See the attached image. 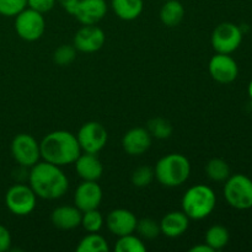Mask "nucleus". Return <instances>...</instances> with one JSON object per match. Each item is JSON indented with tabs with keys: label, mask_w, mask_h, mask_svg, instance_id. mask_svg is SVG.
Instances as JSON below:
<instances>
[{
	"label": "nucleus",
	"mask_w": 252,
	"mask_h": 252,
	"mask_svg": "<svg viewBox=\"0 0 252 252\" xmlns=\"http://www.w3.org/2000/svg\"><path fill=\"white\" fill-rule=\"evenodd\" d=\"M30 187L37 197L43 199H58L66 193L69 181L61 166L51 162H37L29 174Z\"/></svg>",
	"instance_id": "f257e3e1"
},
{
	"label": "nucleus",
	"mask_w": 252,
	"mask_h": 252,
	"mask_svg": "<svg viewBox=\"0 0 252 252\" xmlns=\"http://www.w3.org/2000/svg\"><path fill=\"white\" fill-rule=\"evenodd\" d=\"M39 150L44 161L57 166L74 164L81 154V148L76 135L68 130H56L48 133L39 143Z\"/></svg>",
	"instance_id": "f03ea898"
},
{
	"label": "nucleus",
	"mask_w": 252,
	"mask_h": 252,
	"mask_svg": "<svg viewBox=\"0 0 252 252\" xmlns=\"http://www.w3.org/2000/svg\"><path fill=\"white\" fill-rule=\"evenodd\" d=\"M158 181L165 187H179L191 174V164L186 157L177 153L167 154L157 162L154 170Z\"/></svg>",
	"instance_id": "7ed1b4c3"
},
{
	"label": "nucleus",
	"mask_w": 252,
	"mask_h": 252,
	"mask_svg": "<svg viewBox=\"0 0 252 252\" xmlns=\"http://www.w3.org/2000/svg\"><path fill=\"white\" fill-rule=\"evenodd\" d=\"M217 197L213 189L206 185H194L182 198V212L189 219L201 220L211 216L216 208Z\"/></svg>",
	"instance_id": "20e7f679"
},
{
	"label": "nucleus",
	"mask_w": 252,
	"mask_h": 252,
	"mask_svg": "<svg viewBox=\"0 0 252 252\" xmlns=\"http://www.w3.org/2000/svg\"><path fill=\"white\" fill-rule=\"evenodd\" d=\"M224 197L233 208H252V180L241 174L229 176L224 185Z\"/></svg>",
	"instance_id": "39448f33"
},
{
	"label": "nucleus",
	"mask_w": 252,
	"mask_h": 252,
	"mask_svg": "<svg viewBox=\"0 0 252 252\" xmlns=\"http://www.w3.org/2000/svg\"><path fill=\"white\" fill-rule=\"evenodd\" d=\"M15 30L17 34L25 41H37L41 38L46 30V21L41 12L32 9L22 10L16 15Z\"/></svg>",
	"instance_id": "423d86ee"
},
{
	"label": "nucleus",
	"mask_w": 252,
	"mask_h": 252,
	"mask_svg": "<svg viewBox=\"0 0 252 252\" xmlns=\"http://www.w3.org/2000/svg\"><path fill=\"white\" fill-rule=\"evenodd\" d=\"M243 32L233 22H223L214 29L212 33V46L217 53L230 54L240 47Z\"/></svg>",
	"instance_id": "0eeeda50"
},
{
	"label": "nucleus",
	"mask_w": 252,
	"mask_h": 252,
	"mask_svg": "<svg viewBox=\"0 0 252 252\" xmlns=\"http://www.w3.org/2000/svg\"><path fill=\"white\" fill-rule=\"evenodd\" d=\"M36 193L31 187L17 184L10 187L5 196L7 209L15 216H27L36 208Z\"/></svg>",
	"instance_id": "6e6552de"
},
{
	"label": "nucleus",
	"mask_w": 252,
	"mask_h": 252,
	"mask_svg": "<svg viewBox=\"0 0 252 252\" xmlns=\"http://www.w3.org/2000/svg\"><path fill=\"white\" fill-rule=\"evenodd\" d=\"M79 145L81 150L90 154H97L103 149L108 139V134L106 128L98 122H86L81 126L76 134Z\"/></svg>",
	"instance_id": "1a4fd4ad"
},
{
	"label": "nucleus",
	"mask_w": 252,
	"mask_h": 252,
	"mask_svg": "<svg viewBox=\"0 0 252 252\" xmlns=\"http://www.w3.org/2000/svg\"><path fill=\"white\" fill-rule=\"evenodd\" d=\"M11 154L17 164L24 167H32L41 158L39 143L26 133L17 134L11 143Z\"/></svg>",
	"instance_id": "9d476101"
},
{
	"label": "nucleus",
	"mask_w": 252,
	"mask_h": 252,
	"mask_svg": "<svg viewBox=\"0 0 252 252\" xmlns=\"http://www.w3.org/2000/svg\"><path fill=\"white\" fill-rule=\"evenodd\" d=\"M106 41L102 30L96 25H84L74 36V43L76 51L83 53H94L100 51Z\"/></svg>",
	"instance_id": "9b49d317"
},
{
	"label": "nucleus",
	"mask_w": 252,
	"mask_h": 252,
	"mask_svg": "<svg viewBox=\"0 0 252 252\" xmlns=\"http://www.w3.org/2000/svg\"><path fill=\"white\" fill-rule=\"evenodd\" d=\"M209 74L220 84H230L238 78L239 68L229 54L217 53L209 62Z\"/></svg>",
	"instance_id": "f8f14e48"
},
{
	"label": "nucleus",
	"mask_w": 252,
	"mask_h": 252,
	"mask_svg": "<svg viewBox=\"0 0 252 252\" xmlns=\"http://www.w3.org/2000/svg\"><path fill=\"white\" fill-rule=\"evenodd\" d=\"M102 201V189L97 181H83L74 194V203L81 212L97 209Z\"/></svg>",
	"instance_id": "ddd939ff"
},
{
	"label": "nucleus",
	"mask_w": 252,
	"mask_h": 252,
	"mask_svg": "<svg viewBox=\"0 0 252 252\" xmlns=\"http://www.w3.org/2000/svg\"><path fill=\"white\" fill-rule=\"evenodd\" d=\"M106 12L105 0H79L71 15L83 25H96L106 16Z\"/></svg>",
	"instance_id": "4468645a"
},
{
	"label": "nucleus",
	"mask_w": 252,
	"mask_h": 252,
	"mask_svg": "<svg viewBox=\"0 0 252 252\" xmlns=\"http://www.w3.org/2000/svg\"><path fill=\"white\" fill-rule=\"evenodd\" d=\"M137 223L138 219L135 218L134 214L128 209L123 208L113 209L108 213L107 219H106L108 230L118 238L134 233Z\"/></svg>",
	"instance_id": "2eb2a0df"
},
{
	"label": "nucleus",
	"mask_w": 252,
	"mask_h": 252,
	"mask_svg": "<svg viewBox=\"0 0 252 252\" xmlns=\"http://www.w3.org/2000/svg\"><path fill=\"white\" fill-rule=\"evenodd\" d=\"M152 145V135L145 128L137 127L128 130L122 139V147L132 157L143 155Z\"/></svg>",
	"instance_id": "dca6fc26"
},
{
	"label": "nucleus",
	"mask_w": 252,
	"mask_h": 252,
	"mask_svg": "<svg viewBox=\"0 0 252 252\" xmlns=\"http://www.w3.org/2000/svg\"><path fill=\"white\" fill-rule=\"evenodd\" d=\"M75 171L84 181H97L102 176L103 166L96 154L85 153L75 160Z\"/></svg>",
	"instance_id": "f3484780"
},
{
	"label": "nucleus",
	"mask_w": 252,
	"mask_h": 252,
	"mask_svg": "<svg viewBox=\"0 0 252 252\" xmlns=\"http://www.w3.org/2000/svg\"><path fill=\"white\" fill-rule=\"evenodd\" d=\"M83 212L76 207L61 206L51 214V220L56 228L61 230H71L80 225Z\"/></svg>",
	"instance_id": "a211bd4d"
},
{
	"label": "nucleus",
	"mask_w": 252,
	"mask_h": 252,
	"mask_svg": "<svg viewBox=\"0 0 252 252\" xmlns=\"http://www.w3.org/2000/svg\"><path fill=\"white\" fill-rule=\"evenodd\" d=\"M189 225V218L184 212H170L160 221V230L167 238L184 235Z\"/></svg>",
	"instance_id": "6ab92c4d"
},
{
	"label": "nucleus",
	"mask_w": 252,
	"mask_h": 252,
	"mask_svg": "<svg viewBox=\"0 0 252 252\" xmlns=\"http://www.w3.org/2000/svg\"><path fill=\"white\" fill-rule=\"evenodd\" d=\"M115 14L125 21H132L140 16L144 7L143 0H111Z\"/></svg>",
	"instance_id": "aec40b11"
},
{
	"label": "nucleus",
	"mask_w": 252,
	"mask_h": 252,
	"mask_svg": "<svg viewBox=\"0 0 252 252\" xmlns=\"http://www.w3.org/2000/svg\"><path fill=\"white\" fill-rule=\"evenodd\" d=\"M185 16V7L179 0H166L160 9V20L167 27L181 24Z\"/></svg>",
	"instance_id": "412c9836"
},
{
	"label": "nucleus",
	"mask_w": 252,
	"mask_h": 252,
	"mask_svg": "<svg viewBox=\"0 0 252 252\" xmlns=\"http://www.w3.org/2000/svg\"><path fill=\"white\" fill-rule=\"evenodd\" d=\"M229 231L223 225H213L207 230L206 244L211 246L214 251L221 250L229 243Z\"/></svg>",
	"instance_id": "4be33fe9"
},
{
	"label": "nucleus",
	"mask_w": 252,
	"mask_h": 252,
	"mask_svg": "<svg viewBox=\"0 0 252 252\" xmlns=\"http://www.w3.org/2000/svg\"><path fill=\"white\" fill-rule=\"evenodd\" d=\"M110 248L103 236L97 233H90L85 238L81 239L76 251L78 252H108Z\"/></svg>",
	"instance_id": "5701e85b"
},
{
	"label": "nucleus",
	"mask_w": 252,
	"mask_h": 252,
	"mask_svg": "<svg viewBox=\"0 0 252 252\" xmlns=\"http://www.w3.org/2000/svg\"><path fill=\"white\" fill-rule=\"evenodd\" d=\"M206 172L207 176L212 181L223 182L226 181L229 179V176H230V167H229V165L223 159L216 158V159L209 160L206 166Z\"/></svg>",
	"instance_id": "b1692460"
},
{
	"label": "nucleus",
	"mask_w": 252,
	"mask_h": 252,
	"mask_svg": "<svg viewBox=\"0 0 252 252\" xmlns=\"http://www.w3.org/2000/svg\"><path fill=\"white\" fill-rule=\"evenodd\" d=\"M116 252H145L144 243L140 240L138 236L133 235V234H128V235L120 236L118 241L116 243L115 246Z\"/></svg>",
	"instance_id": "393cba45"
},
{
	"label": "nucleus",
	"mask_w": 252,
	"mask_h": 252,
	"mask_svg": "<svg viewBox=\"0 0 252 252\" xmlns=\"http://www.w3.org/2000/svg\"><path fill=\"white\" fill-rule=\"evenodd\" d=\"M80 225L89 233H97L103 225V217L97 209L83 212Z\"/></svg>",
	"instance_id": "a878e982"
},
{
	"label": "nucleus",
	"mask_w": 252,
	"mask_h": 252,
	"mask_svg": "<svg viewBox=\"0 0 252 252\" xmlns=\"http://www.w3.org/2000/svg\"><path fill=\"white\" fill-rule=\"evenodd\" d=\"M148 130L152 137L158 139H166L172 134V126L165 118H154L148 123Z\"/></svg>",
	"instance_id": "bb28decb"
},
{
	"label": "nucleus",
	"mask_w": 252,
	"mask_h": 252,
	"mask_svg": "<svg viewBox=\"0 0 252 252\" xmlns=\"http://www.w3.org/2000/svg\"><path fill=\"white\" fill-rule=\"evenodd\" d=\"M135 230L139 233V235L142 238L148 239V240L158 238L159 234L161 233V230H160V224H158L152 218H143L140 220H138Z\"/></svg>",
	"instance_id": "cd10ccee"
},
{
	"label": "nucleus",
	"mask_w": 252,
	"mask_h": 252,
	"mask_svg": "<svg viewBox=\"0 0 252 252\" xmlns=\"http://www.w3.org/2000/svg\"><path fill=\"white\" fill-rule=\"evenodd\" d=\"M76 58V48L69 44L58 47L53 53V62L59 66H66L73 63Z\"/></svg>",
	"instance_id": "c85d7f7f"
},
{
	"label": "nucleus",
	"mask_w": 252,
	"mask_h": 252,
	"mask_svg": "<svg viewBox=\"0 0 252 252\" xmlns=\"http://www.w3.org/2000/svg\"><path fill=\"white\" fill-rule=\"evenodd\" d=\"M154 170L150 166H139L133 171L132 184L137 187H147L154 180Z\"/></svg>",
	"instance_id": "c756f323"
},
{
	"label": "nucleus",
	"mask_w": 252,
	"mask_h": 252,
	"mask_svg": "<svg viewBox=\"0 0 252 252\" xmlns=\"http://www.w3.org/2000/svg\"><path fill=\"white\" fill-rule=\"evenodd\" d=\"M27 0H0V15L16 16L26 9Z\"/></svg>",
	"instance_id": "7c9ffc66"
},
{
	"label": "nucleus",
	"mask_w": 252,
	"mask_h": 252,
	"mask_svg": "<svg viewBox=\"0 0 252 252\" xmlns=\"http://www.w3.org/2000/svg\"><path fill=\"white\" fill-rule=\"evenodd\" d=\"M56 1L57 0H27V5H29L30 9L44 14V12H48L53 9Z\"/></svg>",
	"instance_id": "2f4dec72"
},
{
	"label": "nucleus",
	"mask_w": 252,
	"mask_h": 252,
	"mask_svg": "<svg viewBox=\"0 0 252 252\" xmlns=\"http://www.w3.org/2000/svg\"><path fill=\"white\" fill-rule=\"evenodd\" d=\"M11 246V235L5 226L0 225V252L7 251Z\"/></svg>",
	"instance_id": "473e14b6"
},
{
	"label": "nucleus",
	"mask_w": 252,
	"mask_h": 252,
	"mask_svg": "<svg viewBox=\"0 0 252 252\" xmlns=\"http://www.w3.org/2000/svg\"><path fill=\"white\" fill-rule=\"evenodd\" d=\"M57 1L63 6L64 10H66V12H69L71 15L74 9H75L76 4L79 2V0H57Z\"/></svg>",
	"instance_id": "72a5a7b5"
},
{
	"label": "nucleus",
	"mask_w": 252,
	"mask_h": 252,
	"mask_svg": "<svg viewBox=\"0 0 252 252\" xmlns=\"http://www.w3.org/2000/svg\"><path fill=\"white\" fill-rule=\"evenodd\" d=\"M189 252H214L213 249L207 244H201V245H196L189 250Z\"/></svg>",
	"instance_id": "f704fd0d"
},
{
	"label": "nucleus",
	"mask_w": 252,
	"mask_h": 252,
	"mask_svg": "<svg viewBox=\"0 0 252 252\" xmlns=\"http://www.w3.org/2000/svg\"><path fill=\"white\" fill-rule=\"evenodd\" d=\"M249 95H250V97L252 98V81L250 83V85H249Z\"/></svg>",
	"instance_id": "c9c22d12"
},
{
	"label": "nucleus",
	"mask_w": 252,
	"mask_h": 252,
	"mask_svg": "<svg viewBox=\"0 0 252 252\" xmlns=\"http://www.w3.org/2000/svg\"><path fill=\"white\" fill-rule=\"evenodd\" d=\"M164 1H166V0H164Z\"/></svg>",
	"instance_id": "e433bc0d"
}]
</instances>
